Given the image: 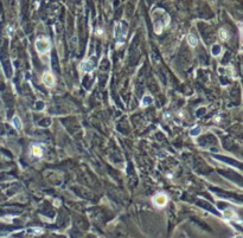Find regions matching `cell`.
Here are the masks:
<instances>
[{"label": "cell", "instance_id": "obj_1", "mask_svg": "<svg viewBox=\"0 0 243 238\" xmlns=\"http://www.w3.org/2000/svg\"><path fill=\"white\" fill-rule=\"evenodd\" d=\"M51 47V44H50V41H49L47 38L45 37H41L38 38L36 41V50L39 52V53H45L50 50Z\"/></svg>", "mask_w": 243, "mask_h": 238}, {"label": "cell", "instance_id": "obj_2", "mask_svg": "<svg viewBox=\"0 0 243 238\" xmlns=\"http://www.w3.org/2000/svg\"><path fill=\"white\" fill-rule=\"evenodd\" d=\"M114 33H115V38L118 39V47H119L120 45L123 44V42L121 41V37H122V39L125 41L126 34H127V26L125 25V23H122V25L121 24H118V25L115 26Z\"/></svg>", "mask_w": 243, "mask_h": 238}, {"label": "cell", "instance_id": "obj_3", "mask_svg": "<svg viewBox=\"0 0 243 238\" xmlns=\"http://www.w3.org/2000/svg\"><path fill=\"white\" fill-rule=\"evenodd\" d=\"M152 203L155 207H158V209H162L167 205L169 203V197L165 194V193H158L155 194L153 198H152Z\"/></svg>", "mask_w": 243, "mask_h": 238}, {"label": "cell", "instance_id": "obj_4", "mask_svg": "<svg viewBox=\"0 0 243 238\" xmlns=\"http://www.w3.org/2000/svg\"><path fill=\"white\" fill-rule=\"evenodd\" d=\"M42 81H43V83L46 85V87H52L53 84H55V76L50 72V71H46V72H44L43 74V76H42Z\"/></svg>", "mask_w": 243, "mask_h": 238}, {"label": "cell", "instance_id": "obj_5", "mask_svg": "<svg viewBox=\"0 0 243 238\" xmlns=\"http://www.w3.org/2000/svg\"><path fill=\"white\" fill-rule=\"evenodd\" d=\"M43 153H44V149L42 148V146L39 145H33L31 147V154L36 158H42L43 156Z\"/></svg>", "mask_w": 243, "mask_h": 238}, {"label": "cell", "instance_id": "obj_6", "mask_svg": "<svg viewBox=\"0 0 243 238\" xmlns=\"http://www.w3.org/2000/svg\"><path fill=\"white\" fill-rule=\"evenodd\" d=\"M80 69L83 72H90V71H93V69H94V64L90 61H85V62H83L80 65Z\"/></svg>", "mask_w": 243, "mask_h": 238}, {"label": "cell", "instance_id": "obj_7", "mask_svg": "<svg viewBox=\"0 0 243 238\" xmlns=\"http://www.w3.org/2000/svg\"><path fill=\"white\" fill-rule=\"evenodd\" d=\"M187 41H189V44H190L192 47H194V46L198 44V39H197V37L193 36V34H189V36H187Z\"/></svg>", "mask_w": 243, "mask_h": 238}, {"label": "cell", "instance_id": "obj_8", "mask_svg": "<svg viewBox=\"0 0 243 238\" xmlns=\"http://www.w3.org/2000/svg\"><path fill=\"white\" fill-rule=\"evenodd\" d=\"M152 103H153V98L151 96H145L141 101V107H148Z\"/></svg>", "mask_w": 243, "mask_h": 238}, {"label": "cell", "instance_id": "obj_9", "mask_svg": "<svg viewBox=\"0 0 243 238\" xmlns=\"http://www.w3.org/2000/svg\"><path fill=\"white\" fill-rule=\"evenodd\" d=\"M12 124H13V127H14V128H17V129H19V130H20V129H22V127H23V124H22V122H20V120H19V117H18V116H14V117H13V120H12Z\"/></svg>", "mask_w": 243, "mask_h": 238}, {"label": "cell", "instance_id": "obj_10", "mask_svg": "<svg viewBox=\"0 0 243 238\" xmlns=\"http://www.w3.org/2000/svg\"><path fill=\"white\" fill-rule=\"evenodd\" d=\"M228 37H229V36H228V32L225 31L224 28H221V30H219V38L222 39V41H227Z\"/></svg>", "mask_w": 243, "mask_h": 238}, {"label": "cell", "instance_id": "obj_11", "mask_svg": "<svg viewBox=\"0 0 243 238\" xmlns=\"http://www.w3.org/2000/svg\"><path fill=\"white\" fill-rule=\"evenodd\" d=\"M27 232H33L32 235H42L43 229H41V227H33V229H28Z\"/></svg>", "mask_w": 243, "mask_h": 238}, {"label": "cell", "instance_id": "obj_12", "mask_svg": "<svg viewBox=\"0 0 243 238\" xmlns=\"http://www.w3.org/2000/svg\"><path fill=\"white\" fill-rule=\"evenodd\" d=\"M224 217L228 218V219H234V218H236V213H234L232 211H225Z\"/></svg>", "mask_w": 243, "mask_h": 238}, {"label": "cell", "instance_id": "obj_13", "mask_svg": "<svg viewBox=\"0 0 243 238\" xmlns=\"http://www.w3.org/2000/svg\"><path fill=\"white\" fill-rule=\"evenodd\" d=\"M219 50H221V47H219V46H217V47H216V46H213V49H212V53L216 56V55H218L217 52H218Z\"/></svg>", "mask_w": 243, "mask_h": 238}]
</instances>
